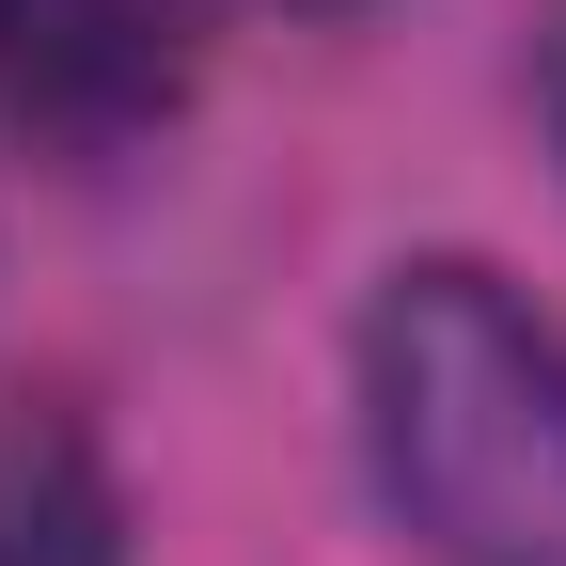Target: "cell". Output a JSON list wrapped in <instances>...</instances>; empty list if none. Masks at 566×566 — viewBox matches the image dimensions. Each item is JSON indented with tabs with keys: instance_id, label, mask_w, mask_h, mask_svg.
Segmentation results:
<instances>
[{
	"instance_id": "7a4b0ae2",
	"label": "cell",
	"mask_w": 566,
	"mask_h": 566,
	"mask_svg": "<svg viewBox=\"0 0 566 566\" xmlns=\"http://www.w3.org/2000/svg\"><path fill=\"white\" fill-rule=\"evenodd\" d=\"M189 95V17L174 0H0V111L32 142H142Z\"/></svg>"
},
{
	"instance_id": "277c9868",
	"label": "cell",
	"mask_w": 566,
	"mask_h": 566,
	"mask_svg": "<svg viewBox=\"0 0 566 566\" xmlns=\"http://www.w3.org/2000/svg\"><path fill=\"white\" fill-rule=\"evenodd\" d=\"M551 126H566V48H551Z\"/></svg>"
},
{
	"instance_id": "3957f363",
	"label": "cell",
	"mask_w": 566,
	"mask_h": 566,
	"mask_svg": "<svg viewBox=\"0 0 566 566\" xmlns=\"http://www.w3.org/2000/svg\"><path fill=\"white\" fill-rule=\"evenodd\" d=\"M0 566H126V488L80 409L0 394Z\"/></svg>"
},
{
	"instance_id": "6da1fadb",
	"label": "cell",
	"mask_w": 566,
	"mask_h": 566,
	"mask_svg": "<svg viewBox=\"0 0 566 566\" xmlns=\"http://www.w3.org/2000/svg\"><path fill=\"white\" fill-rule=\"evenodd\" d=\"M378 520L424 566H566V315L488 252L378 268L346 331Z\"/></svg>"
}]
</instances>
